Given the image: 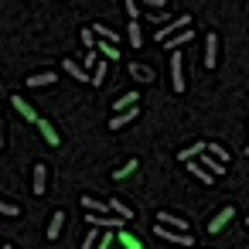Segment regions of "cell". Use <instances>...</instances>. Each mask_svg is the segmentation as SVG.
Segmentation results:
<instances>
[{
	"label": "cell",
	"mask_w": 249,
	"mask_h": 249,
	"mask_svg": "<svg viewBox=\"0 0 249 249\" xmlns=\"http://www.w3.org/2000/svg\"><path fill=\"white\" fill-rule=\"evenodd\" d=\"M171 89L184 92V69H181V52H171Z\"/></svg>",
	"instance_id": "1"
},
{
	"label": "cell",
	"mask_w": 249,
	"mask_h": 249,
	"mask_svg": "<svg viewBox=\"0 0 249 249\" xmlns=\"http://www.w3.org/2000/svg\"><path fill=\"white\" fill-rule=\"evenodd\" d=\"M137 116H140V106H130V109H123V113H113V116H109V130H123V126H130Z\"/></svg>",
	"instance_id": "2"
},
{
	"label": "cell",
	"mask_w": 249,
	"mask_h": 249,
	"mask_svg": "<svg viewBox=\"0 0 249 249\" xmlns=\"http://www.w3.org/2000/svg\"><path fill=\"white\" fill-rule=\"evenodd\" d=\"M86 222H89L92 229H106V232H113V229H123V222H120L116 215H86Z\"/></svg>",
	"instance_id": "3"
},
{
	"label": "cell",
	"mask_w": 249,
	"mask_h": 249,
	"mask_svg": "<svg viewBox=\"0 0 249 249\" xmlns=\"http://www.w3.org/2000/svg\"><path fill=\"white\" fill-rule=\"evenodd\" d=\"M188 24H191V18H188V14H181L178 21H167V28H160V31H157V41H167L171 35H178V31H184Z\"/></svg>",
	"instance_id": "4"
},
{
	"label": "cell",
	"mask_w": 249,
	"mask_h": 249,
	"mask_svg": "<svg viewBox=\"0 0 249 249\" xmlns=\"http://www.w3.org/2000/svg\"><path fill=\"white\" fill-rule=\"evenodd\" d=\"M195 164H198L201 171H208L212 178H218V174H225V171H229V164H218V160H215V157H208V154H201Z\"/></svg>",
	"instance_id": "5"
},
{
	"label": "cell",
	"mask_w": 249,
	"mask_h": 249,
	"mask_svg": "<svg viewBox=\"0 0 249 249\" xmlns=\"http://www.w3.org/2000/svg\"><path fill=\"white\" fill-rule=\"evenodd\" d=\"M45 184H48V171H45V164H35V171H31V191L35 195H45L48 191Z\"/></svg>",
	"instance_id": "6"
},
{
	"label": "cell",
	"mask_w": 249,
	"mask_h": 249,
	"mask_svg": "<svg viewBox=\"0 0 249 249\" xmlns=\"http://www.w3.org/2000/svg\"><path fill=\"white\" fill-rule=\"evenodd\" d=\"M154 232H157L160 239H167V242H174V246H191V242H195V239H191L188 232H174V229H160V225H157Z\"/></svg>",
	"instance_id": "7"
},
{
	"label": "cell",
	"mask_w": 249,
	"mask_h": 249,
	"mask_svg": "<svg viewBox=\"0 0 249 249\" xmlns=\"http://www.w3.org/2000/svg\"><path fill=\"white\" fill-rule=\"evenodd\" d=\"M11 106H14V109H18L24 120H31V123H38V120H41V116H38V109H35L31 103H24L21 96H11Z\"/></svg>",
	"instance_id": "8"
},
{
	"label": "cell",
	"mask_w": 249,
	"mask_h": 249,
	"mask_svg": "<svg viewBox=\"0 0 249 249\" xmlns=\"http://www.w3.org/2000/svg\"><path fill=\"white\" fill-rule=\"evenodd\" d=\"M157 225H160V229H174V232H188V222L178 218V215H167V212L157 215Z\"/></svg>",
	"instance_id": "9"
},
{
	"label": "cell",
	"mask_w": 249,
	"mask_h": 249,
	"mask_svg": "<svg viewBox=\"0 0 249 249\" xmlns=\"http://www.w3.org/2000/svg\"><path fill=\"white\" fill-rule=\"evenodd\" d=\"M215 62H218V38L208 35V38H205V65L215 69Z\"/></svg>",
	"instance_id": "10"
},
{
	"label": "cell",
	"mask_w": 249,
	"mask_h": 249,
	"mask_svg": "<svg viewBox=\"0 0 249 249\" xmlns=\"http://www.w3.org/2000/svg\"><path fill=\"white\" fill-rule=\"evenodd\" d=\"M106 212H116V218H120V222H126V218L133 215V212H130V205H126V201H120V198H109V201H106Z\"/></svg>",
	"instance_id": "11"
},
{
	"label": "cell",
	"mask_w": 249,
	"mask_h": 249,
	"mask_svg": "<svg viewBox=\"0 0 249 249\" xmlns=\"http://www.w3.org/2000/svg\"><path fill=\"white\" fill-rule=\"evenodd\" d=\"M232 215H235V208H232V205H225V208H222V212L208 222V232H218L222 225H229V218H232Z\"/></svg>",
	"instance_id": "12"
},
{
	"label": "cell",
	"mask_w": 249,
	"mask_h": 249,
	"mask_svg": "<svg viewBox=\"0 0 249 249\" xmlns=\"http://www.w3.org/2000/svg\"><path fill=\"white\" fill-rule=\"evenodd\" d=\"M89 31H92V38H99V41H109V45H116V31H113L109 24H92Z\"/></svg>",
	"instance_id": "13"
},
{
	"label": "cell",
	"mask_w": 249,
	"mask_h": 249,
	"mask_svg": "<svg viewBox=\"0 0 249 249\" xmlns=\"http://www.w3.org/2000/svg\"><path fill=\"white\" fill-rule=\"evenodd\" d=\"M191 35H195L191 28H184V31H178V35H171V38H167V52H178L181 45H188V41H191Z\"/></svg>",
	"instance_id": "14"
},
{
	"label": "cell",
	"mask_w": 249,
	"mask_h": 249,
	"mask_svg": "<svg viewBox=\"0 0 249 249\" xmlns=\"http://www.w3.org/2000/svg\"><path fill=\"white\" fill-rule=\"evenodd\" d=\"M31 89H38V86H52V82H58V72H38V75H31V79H24Z\"/></svg>",
	"instance_id": "15"
},
{
	"label": "cell",
	"mask_w": 249,
	"mask_h": 249,
	"mask_svg": "<svg viewBox=\"0 0 249 249\" xmlns=\"http://www.w3.org/2000/svg\"><path fill=\"white\" fill-rule=\"evenodd\" d=\"M62 69H65V72H69L72 79H79V82H89V72H86V69H79V65H75L72 58H65V62H62Z\"/></svg>",
	"instance_id": "16"
},
{
	"label": "cell",
	"mask_w": 249,
	"mask_h": 249,
	"mask_svg": "<svg viewBox=\"0 0 249 249\" xmlns=\"http://www.w3.org/2000/svg\"><path fill=\"white\" fill-rule=\"evenodd\" d=\"M82 208H86L89 215H103V212H106V201H99V198H89V195H82Z\"/></svg>",
	"instance_id": "17"
},
{
	"label": "cell",
	"mask_w": 249,
	"mask_h": 249,
	"mask_svg": "<svg viewBox=\"0 0 249 249\" xmlns=\"http://www.w3.org/2000/svg\"><path fill=\"white\" fill-rule=\"evenodd\" d=\"M137 99H140V92H126V96H120V99L113 103V113H123V109H130Z\"/></svg>",
	"instance_id": "18"
},
{
	"label": "cell",
	"mask_w": 249,
	"mask_h": 249,
	"mask_svg": "<svg viewBox=\"0 0 249 249\" xmlns=\"http://www.w3.org/2000/svg\"><path fill=\"white\" fill-rule=\"evenodd\" d=\"M38 126H41V133H45V143H48V147H58V133H55V126H52L48 120H38Z\"/></svg>",
	"instance_id": "19"
},
{
	"label": "cell",
	"mask_w": 249,
	"mask_h": 249,
	"mask_svg": "<svg viewBox=\"0 0 249 249\" xmlns=\"http://www.w3.org/2000/svg\"><path fill=\"white\" fill-rule=\"evenodd\" d=\"M130 75H133V79H140V82H150V79H154V72H150L147 65H140V62H133V65H130Z\"/></svg>",
	"instance_id": "20"
},
{
	"label": "cell",
	"mask_w": 249,
	"mask_h": 249,
	"mask_svg": "<svg viewBox=\"0 0 249 249\" xmlns=\"http://www.w3.org/2000/svg\"><path fill=\"white\" fill-rule=\"evenodd\" d=\"M106 82V65L103 62H96L92 65V72H89V86H103Z\"/></svg>",
	"instance_id": "21"
},
{
	"label": "cell",
	"mask_w": 249,
	"mask_h": 249,
	"mask_svg": "<svg viewBox=\"0 0 249 249\" xmlns=\"http://www.w3.org/2000/svg\"><path fill=\"white\" fill-rule=\"evenodd\" d=\"M62 225H65V212H55V215H52V225H48V239H58Z\"/></svg>",
	"instance_id": "22"
},
{
	"label": "cell",
	"mask_w": 249,
	"mask_h": 249,
	"mask_svg": "<svg viewBox=\"0 0 249 249\" xmlns=\"http://www.w3.org/2000/svg\"><path fill=\"white\" fill-rule=\"evenodd\" d=\"M126 38H130V45H133V48H140V45H143V35H140V21H133V24L126 28Z\"/></svg>",
	"instance_id": "23"
},
{
	"label": "cell",
	"mask_w": 249,
	"mask_h": 249,
	"mask_svg": "<svg viewBox=\"0 0 249 249\" xmlns=\"http://www.w3.org/2000/svg\"><path fill=\"white\" fill-rule=\"evenodd\" d=\"M96 52H103V58H106V62H116V58H120L116 45H109V41H99V45H96Z\"/></svg>",
	"instance_id": "24"
},
{
	"label": "cell",
	"mask_w": 249,
	"mask_h": 249,
	"mask_svg": "<svg viewBox=\"0 0 249 249\" xmlns=\"http://www.w3.org/2000/svg\"><path fill=\"white\" fill-rule=\"evenodd\" d=\"M188 171H191V174H195V178H198V181H201V184H212V181H215V178H212V174H208V171H201V167H198V164H195V160H188Z\"/></svg>",
	"instance_id": "25"
},
{
	"label": "cell",
	"mask_w": 249,
	"mask_h": 249,
	"mask_svg": "<svg viewBox=\"0 0 249 249\" xmlns=\"http://www.w3.org/2000/svg\"><path fill=\"white\" fill-rule=\"evenodd\" d=\"M205 154H208V157H215L218 164H225V160H229V154H225L218 143H208V147H205Z\"/></svg>",
	"instance_id": "26"
},
{
	"label": "cell",
	"mask_w": 249,
	"mask_h": 249,
	"mask_svg": "<svg viewBox=\"0 0 249 249\" xmlns=\"http://www.w3.org/2000/svg\"><path fill=\"white\" fill-rule=\"evenodd\" d=\"M137 164H140V160H126L120 171H113V181H123L126 174H133V171H137Z\"/></svg>",
	"instance_id": "27"
},
{
	"label": "cell",
	"mask_w": 249,
	"mask_h": 249,
	"mask_svg": "<svg viewBox=\"0 0 249 249\" xmlns=\"http://www.w3.org/2000/svg\"><path fill=\"white\" fill-rule=\"evenodd\" d=\"M0 215H7V218H18V215H21V208H18L14 201H4V198H0Z\"/></svg>",
	"instance_id": "28"
},
{
	"label": "cell",
	"mask_w": 249,
	"mask_h": 249,
	"mask_svg": "<svg viewBox=\"0 0 249 249\" xmlns=\"http://www.w3.org/2000/svg\"><path fill=\"white\" fill-rule=\"evenodd\" d=\"M201 154H205V143H195V147L181 150V160H191V157H201Z\"/></svg>",
	"instance_id": "29"
},
{
	"label": "cell",
	"mask_w": 249,
	"mask_h": 249,
	"mask_svg": "<svg viewBox=\"0 0 249 249\" xmlns=\"http://www.w3.org/2000/svg\"><path fill=\"white\" fill-rule=\"evenodd\" d=\"M96 242H99V229L86 232V239H82V249H96Z\"/></svg>",
	"instance_id": "30"
},
{
	"label": "cell",
	"mask_w": 249,
	"mask_h": 249,
	"mask_svg": "<svg viewBox=\"0 0 249 249\" xmlns=\"http://www.w3.org/2000/svg\"><path fill=\"white\" fill-rule=\"evenodd\" d=\"M140 4H143V7H150V11H157V14H160V11H164V7H167V0H140ZM140 4H137V7H140Z\"/></svg>",
	"instance_id": "31"
},
{
	"label": "cell",
	"mask_w": 249,
	"mask_h": 249,
	"mask_svg": "<svg viewBox=\"0 0 249 249\" xmlns=\"http://www.w3.org/2000/svg\"><path fill=\"white\" fill-rule=\"evenodd\" d=\"M82 45H86V52H96V38H92L89 28H82Z\"/></svg>",
	"instance_id": "32"
},
{
	"label": "cell",
	"mask_w": 249,
	"mask_h": 249,
	"mask_svg": "<svg viewBox=\"0 0 249 249\" xmlns=\"http://www.w3.org/2000/svg\"><path fill=\"white\" fill-rule=\"evenodd\" d=\"M123 4H126V14L137 21V18H140V7H137V0H123Z\"/></svg>",
	"instance_id": "33"
},
{
	"label": "cell",
	"mask_w": 249,
	"mask_h": 249,
	"mask_svg": "<svg viewBox=\"0 0 249 249\" xmlns=\"http://www.w3.org/2000/svg\"><path fill=\"white\" fill-rule=\"evenodd\" d=\"M92 65H96V52H86V72H92Z\"/></svg>",
	"instance_id": "34"
},
{
	"label": "cell",
	"mask_w": 249,
	"mask_h": 249,
	"mask_svg": "<svg viewBox=\"0 0 249 249\" xmlns=\"http://www.w3.org/2000/svg\"><path fill=\"white\" fill-rule=\"evenodd\" d=\"M0 150H4V120H0Z\"/></svg>",
	"instance_id": "35"
},
{
	"label": "cell",
	"mask_w": 249,
	"mask_h": 249,
	"mask_svg": "<svg viewBox=\"0 0 249 249\" xmlns=\"http://www.w3.org/2000/svg\"><path fill=\"white\" fill-rule=\"evenodd\" d=\"M0 249H14V246H0Z\"/></svg>",
	"instance_id": "36"
}]
</instances>
